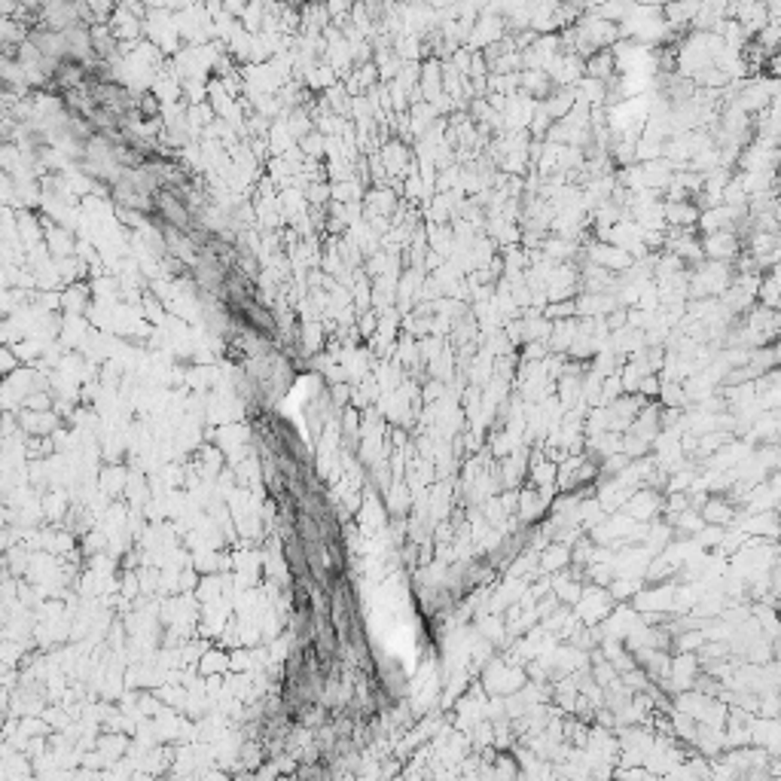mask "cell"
<instances>
[{
	"mask_svg": "<svg viewBox=\"0 0 781 781\" xmlns=\"http://www.w3.org/2000/svg\"><path fill=\"white\" fill-rule=\"evenodd\" d=\"M702 254L711 259V263H733V259L742 254V241H738V232L724 229L715 232L702 241Z\"/></svg>",
	"mask_w": 781,
	"mask_h": 781,
	"instance_id": "obj_1",
	"label": "cell"
},
{
	"mask_svg": "<svg viewBox=\"0 0 781 781\" xmlns=\"http://www.w3.org/2000/svg\"><path fill=\"white\" fill-rule=\"evenodd\" d=\"M733 516H736L733 503L724 501V498H711V501H705V507H702V519H705V522H711V525H718V528H724L727 522H733Z\"/></svg>",
	"mask_w": 781,
	"mask_h": 781,
	"instance_id": "obj_2",
	"label": "cell"
},
{
	"mask_svg": "<svg viewBox=\"0 0 781 781\" xmlns=\"http://www.w3.org/2000/svg\"><path fill=\"white\" fill-rule=\"evenodd\" d=\"M592 257H595V263H601L608 268H626L629 263H632V257H629L623 248H610V245L592 248Z\"/></svg>",
	"mask_w": 781,
	"mask_h": 781,
	"instance_id": "obj_3",
	"label": "cell"
},
{
	"mask_svg": "<svg viewBox=\"0 0 781 781\" xmlns=\"http://www.w3.org/2000/svg\"><path fill=\"white\" fill-rule=\"evenodd\" d=\"M666 217L678 226H693L696 220H699V211H696L690 201H671V205L666 208Z\"/></svg>",
	"mask_w": 781,
	"mask_h": 781,
	"instance_id": "obj_4",
	"label": "cell"
},
{
	"mask_svg": "<svg viewBox=\"0 0 781 781\" xmlns=\"http://www.w3.org/2000/svg\"><path fill=\"white\" fill-rule=\"evenodd\" d=\"M696 671H699V666H696L693 657H678L675 666H671V675H675L678 687H693L696 684Z\"/></svg>",
	"mask_w": 781,
	"mask_h": 781,
	"instance_id": "obj_5",
	"label": "cell"
},
{
	"mask_svg": "<svg viewBox=\"0 0 781 781\" xmlns=\"http://www.w3.org/2000/svg\"><path fill=\"white\" fill-rule=\"evenodd\" d=\"M629 516H638V519H648L657 513V498H653L650 492H638L632 501L626 503Z\"/></svg>",
	"mask_w": 781,
	"mask_h": 781,
	"instance_id": "obj_6",
	"label": "cell"
},
{
	"mask_svg": "<svg viewBox=\"0 0 781 781\" xmlns=\"http://www.w3.org/2000/svg\"><path fill=\"white\" fill-rule=\"evenodd\" d=\"M561 565H568V550H561V547H552V550H547V556H543V568H561Z\"/></svg>",
	"mask_w": 781,
	"mask_h": 781,
	"instance_id": "obj_7",
	"label": "cell"
}]
</instances>
